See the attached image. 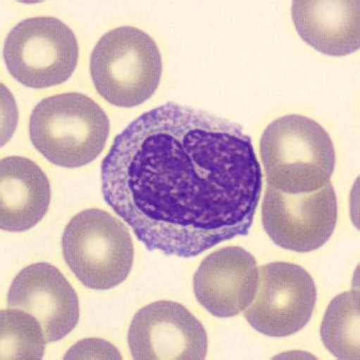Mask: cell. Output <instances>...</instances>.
Here are the masks:
<instances>
[{"mask_svg":"<svg viewBox=\"0 0 360 360\" xmlns=\"http://www.w3.org/2000/svg\"><path fill=\"white\" fill-rule=\"evenodd\" d=\"M338 206L330 183L306 194H285L267 188L262 202V224L274 244L309 252L329 240L337 223Z\"/></svg>","mask_w":360,"mask_h":360,"instance_id":"obj_7","label":"cell"},{"mask_svg":"<svg viewBox=\"0 0 360 360\" xmlns=\"http://www.w3.org/2000/svg\"><path fill=\"white\" fill-rule=\"evenodd\" d=\"M7 307L35 316L47 343L63 340L80 319L75 290L58 269L46 263L30 264L15 276Z\"/></svg>","mask_w":360,"mask_h":360,"instance_id":"obj_10","label":"cell"},{"mask_svg":"<svg viewBox=\"0 0 360 360\" xmlns=\"http://www.w3.org/2000/svg\"><path fill=\"white\" fill-rule=\"evenodd\" d=\"M50 204V183L32 160L7 157L0 164V226L25 232L37 226Z\"/></svg>","mask_w":360,"mask_h":360,"instance_id":"obj_13","label":"cell"},{"mask_svg":"<svg viewBox=\"0 0 360 360\" xmlns=\"http://www.w3.org/2000/svg\"><path fill=\"white\" fill-rule=\"evenodd\" d=\"M131 355L137 360H200L207 354L202 324L178 302H154L131 321L128 335Z\"/></svg>","mask_w":360,"mask_h":360,"instance_id":"obj_9","label":"cell"},{"mask_svg":"<svg viewBox=\"0 0 360 360\" xmlns=\"http://www.w3.org/2000/svg\"><path fill=\"white\" fill-rule=\"evenodd\" d=\"M64 259L78 281L92 290L120 285L132 268L135 249L130 230L104 210L76 214L63 236Z\"/></svg>","mask_w":360,"mask_h":360,"instance_id":"obj_5","label":"cell"},{"mask_svg":"<svg viewBox=\"0 0 360 360\" xmlns=\"http://www.w3.org/2000/svg\"><path fill=\"white\" fill-rule=\"evenodd\" d=\"M262 172L242 126L187 105H161L114 139L104 200L149 250L190 259L249 235Z\"/></svg>","mask_w":360,"mask_h":360,"instance_id":"obj_1","label":"cell"},{"mask_svg":"<svg viewBox=\"0 0 360 360\" xmlns=\"http://www.w3.org/2000/svg\"><path fill=\"white\" fill-rule=\"evenodd\" d=\"M42 326L32 314L7 309L0 316V359L40 360L46 345Z\"/></svg>","mask_w":360,"mask_h":360,"instance_id":"obj_15","label":"cell"},{"mask_svg":"<svg viewBox=\"0 0 360 360\" xmlns=\"http://www.w3.org/2000/svg\"><path fill=\"white\" fill-rule=\"evenodd\" d=\"M64 359H121V355L111 343L92 338L76 343Z\"/></svg>","mask_w":360,"mask_h":360,"instance_id":"obj_16","label":"cell"},{"mask_svg":"<svg viewBox=\"0 0 360 360\" xmlns=\"http://www.w3.org/2000/svg\"><path fill=\"white\" fill-rule=\"evenodd\" d=\"M108 117L81 93L45 98L33 109L30 136L33 146L54 165L80 168L94 161L108 138Z\"/></svg>","mask_w":360,"mask_h":360,"instance_id":"obj_3","label":"cell"},{"mask_svg":"<svg viewBox=\"0 0 360 360\" xmlns=\"http://www.w3.org/2000/svg\"><path fill=\"white\" fill-rule=\"evenodd\" d=\"M259 269L254 257L238 247H226L205 257L193 278L197 300L218 318L244 311L256 297Z\"/></svg>","mask_w":360,"mask_h":360,"instance_id":"obj_11","label":"cell"},{"mask_svg":"<svg viewBox=\"0 0 360 360\" xmlns=\"http://www.w3.org/2000/svg\"><path fill=\"white\" fill-rule=\"evenodd\" d=\"M359 290L337 295L324 316L321 335L323 345L338 359H359Z\"/></svg>","mask_w":360,"mask_h":360,"instance_id":"obj_14","label":"cell"},{"mask_svg":"<svg viewBox=\"0 0 360 360\" xmlns=\"http://www.w3.org/2000/svg\"><path fill=\"white\" fill-rule=\"evenodd\" d=\"M90 74L100 96L114 106L131 108L156 91L162 57L144 31L123 26L106 33L90 56Z\"/></svg>","mask_w":360,"mask_h":360,"instance_id":"obj_4","label":"cell"},{"mask_svg":"<svg viewBox=\"0 0 360 360\" xmlns=\"http://www.w3.org/2000/svg\"><path fill=\"white\" fill-rule=\"evenodd\" d=\"M4 57L19 83L42 89L61 84L73 75L78 42L73 31L59 19L28 18L7 35Z\"/></svg>","mask_w":360,"mask_h":360,"instance_id":"obj_6","label":"cell"},{"mask_svg":"<svg viewBox=\"0 0 360 360\" xmlns=\"http://www.w3.org/2000/svg\"><path fill=\"white\" fill-rule=\"evenodd\" d=\"M292 13L298 34L317 51L340 57L359 49V0H297Z\"/></svg>","mask_w":360,"mask_h":360,"instance_id":"obj_12","label":"cell"},{"mask_svg":"<svg viewBox=\"0 0 360 360\" xmlns=\"http://www.w3.org/2000/svg\"><path fill=\"white\" fill-rule=\"evenodd\" d=\"M316 302V283L302 266L290 263L264 264L256 297L244 316L262 335L285 338L309 323Z\"/></svg>","mask_w":360,"mask_h":360,"instance_id":"obj_8","label":"cell"},{"mask_svg":"<svg viewBox=\"0 0 360 360\" xmlns=\"http://www.w3.org/2000/svg\"><path fill=\"white\" fill-rule=\"evenodd\" d=\"M261 154L269 188L285 194L321 189L335 171L330 136L316 121L297 114L280 117L267 126Z\"/></svg>","mask_w":360,"mask_h":360,"instance_id":"obj_2","label":"cell"}]
</instances>
